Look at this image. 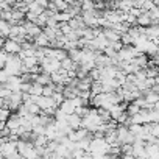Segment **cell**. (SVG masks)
I'll return each instance as SVG.
<instances>
[{
	"label": "cell",
	"mask_w": 159,
	"mask_h": 159,
	"mask_svg": "<svg viewBox=\"0 0 159 159\" xmlns=\"http://www.w3.org/2000/svg\"><path fill=\"white\" fill-rule=\"evenodd\" d=\"M39 108L41 112H47V114H53V111L58 108L55 105V102L52 100V97H45V95H39L36 97V102H34Z\"/></svg>",
	"instance_id": "7a4b0ae2"
},
{
	"label": "cell",
	"mask_w": 159,
	"mask_h": 159,
	"mask_svg": "<svg viewBox=\"0 0 159 159\" xmlns=\"http://www.w3.org/2000/svg\"><path fill=\"white\" fill-rule=\"evenodd\" d=\"M66 123L70 126V129H78L81 126V117H78L75 112L73 114H67L66 116Z\"/></svg>",
	"instance_id": "9c48e42d"
},
{
	"label": "cell",
	"mask_w": 159,
	"mask_h": 159,
	"mask_svg": "<svg viewBox=\"0 0 159 159\" xmlns=\"http://www.w3.org/2000/svg\"><path fill=\"white\" fill-rule=\"evenodd\" d=\"M109 150V145L106 143V140L103 137H92L91 143H89V153H102L106 154V151Z\"/></svg>",
	"instance_id": "3957f363"
},
{
	"label": "cell",
	"mask_w": 159,
	"mask_h": 159,
	"mask_svg": "<svg viewBox=\"0 0 159 159\" xmlns=\"http://www.w3.org/2000/svg\"><path fill=\"white\" fill-rule=\"evenodd\" d=\"M20 125H22V117H20L17 112H11L10 117L7 119V122H5V126H7L11 133H14Z\"/></svg>",
	"instance_id": "5b68a950"
},
{
	"label": "cell",
	"mask_w": 159,
	"mask_h": 159,
	"mask_svg": "<svg viewBox=\"0 0 159 159\" xmlns=\"http://www.w3.org/2000/svg\"><path fill=\"white\" fill-rule=\"evenodd\" d=\"M5 41H7V38L0 36V48H3V44H5Z\"/></svg>",
	"instance_id": "ac0fdd59"
},
{
	"label": "cell",
	"mask_w": 159,
	"mask_h": 159,
	"mask_svg": "<svg viewBox=\"0 0 159 159\" xmlns=\"http://www.w3.org/2000/svg\"><path fill=\"white\" fill-rule=\"evenodd\" d=\"M33 42H34V45L42 47V48H44V47H48V38H47L42 31H41L38 36H34V38H33Z\"/></svg>",
	"instance_id": "7c38bea8"
},
{
	"label": "cell",
	"mask_w": 159,
	"mask_h": 159,
	"mask_svg": "<svg viewBox=\"0 0 159 159\" xmlns=\"http://www.w3.org/2000/svg\"><path fill=\"white\" fill-rule=\"evenodd\" d=\"M136 55H139V52L133 47V45H122V48L117 52V58L122 62H129Z\"/></svg>",
	"instance_id": "277c9868"
},
{
	"label": "cell",
	"mask_w": 159,
	"mask_h": 159,
	"mask_svg": "<svg viewBox=\"0 0 159 159\" xmlns=\"http://www.w3.org/2000/svg\"><path fill=\"white\" fill-rule=\"evenodd\" d=\"M38 66H39V70L41 72H45L48 75H52V73H55L56 70L61 69L59 67V61H56L53 58H45V56H42L41 59H38Z\"/></svg>",
	"instance_id": "6da1fadb"
},
{
	"label": "cell",
	"mask_w": 159,
	"mask_h": 159,
	"mask_svg": "<svg viewBox=\"0 0 159 159\" xmlns=\"http://www.w3.org/2000/svg\"><path fill=\"white\" fill-rule=\"evenodd\" d=\"M3 50L8 55H17L20 52V44L16 42V41H13V39H7L5 44H3Z\"/></svg>",
	"instance_id": "52a82bcc"
},
{
	"label": "cell",
	"mask_w": 159,
	"mask_h": 159,
	"mask_svg": "<svg viewBox=\"0 0 159 159\" xmlns=\"http://www.w3.org/2000/svg\"><path fill=\"white\" fill-rule=\"evenodd\" d=\"M33 81H36V83L41 84V86H47L48 83H52V78H50L48 73L39 70V72H36V73L33 75Z\"/></svg>",
	"instance_id": "ba28073f"
},
{
	"label": "cell",
	"mask_w": 159,
	"mask_h": 159,
	"mask_svg": "<svg viewBox=\"0 0 159 159\" xmlns=\"http://www.w3.org/2000/svg\"><path fill=\"white\" fill-rule=\"evenodd\" d=\"M59 67H61L62 70H66L67 73H70V72H73V70H75L76 64H75L69 56H66L64 59H61V61H59Z\"/></svg>",
	"instance_id": "8fae6325"
},
{
	"label": "cell",
	"mask_w": 159,
	"mask_h": 159,
	"mask_svg": "<svg viewBox=\"0 0 159 159\" xmlns=\"http://www.w3.org/2000/svg\"><path fill=\"white\" fill-rule=\"evenodd\" d=\"M19 159H27V157H24V156H20V157H19Z\"/></svg>",
	"instance_id": "ffe728a7"
},
{
	"label": "cell",
	"mask_w": 159,
	"mask_h": 159,
	"mask_svg": "<svg viewBox=\"0 0 159 159\" xmlns=\"http://www.w3.org/2000/svg\"><path fill=\"white\" fill-rule=\"evenodd\" d=\"M10 27H11V24H10V22H7V20H3V19H0V36L8 38Z\"/></svg>",
	"instance_id": "4fadbf2b"
},
{
	"label": "cell",
	"mask_w": 159,
	"mask_h": 159,
	"mask_svg": "<svg viewBox=\"0 0 159 159\" xmlns=\"http://www.w3.org/2000/svg\"><path fill=\"white\" fill-rule=\"evenodd\" d=\"M64 2H66V3H72V2H73V0H64Z\"/></svg>",
	"instance_id": "d6986e66"
},
{
	"label": "cell",
	"mask_w": 159,
	"mask_h": 159,
	"mask_svg": "<svg viewBox=\"0 0 159 159\" xmlns=\"http://www.w3.org/2000/svg\"><path fill=\"white\" fill-rule=\"evenodd\" d=\"M52 100L55 102V105H56V106H59V105L62 103L64 97H62V94H61V92H53V94H52Z\"/></svg>",
	"instance_id": "2e32d148"
},
{
	"label": "cell",
	"mask_w": 159,
	"mask_h": 159,
	"mask_svg": "<svg viewBox=\"0 0 159 159\" xmlns=\"http://www.w3.org/2000/svg\"><path fill=\"white\" fill-rule=\"evenodd\" d=\"M136 25H137V27H148V25H153V24H151V19H150V16H148L147 11H142V13L136 17Z\"/></svg>",
	"instance_id": "30bf717a"
},
{
	"label": "cell",
	"mask_w": 159,
	"mask_h": 159,
	"mask_svg": "<svg viewBox=\"0 0 159 159\" xmlns=\"http://www.w3.org/2000/svg\"><path fill=\"white\" fill-rule=\"evenodd\" d=\"M20 157V154L16 151V153H11V154H8V156H5L3 159H19Z\"/></svg>",
	"instance_id": "e0dca14e"
},
{
	"label": "cell",
	"mask_w": 159,
	"mask_h": 159,
	"mask_svg": "<svg viewBox=\"0 0 159 159\" xmlns=\"http://www.w3.org/2000/svg\"><path fill=\"white\" fill-rule=\"evenodd\" d=\"M42 88H44V86H41V84H38L36 81H33V83L30 84L28 94H30V95H42Z\"/></svg>",
	"instance_id": "5bb4252c"
},
{
	"label": "cell",
	"mask_w": 159,
	"mask_h": 159,
	"mask_svg": "<svg viewBox=\"0 0 159 159\" xmlns=\"http://www.w3.org/2000/svg\"><path fill=\"white\" fill-rule=\"evenodd\" d=\"M143 36L148 41H157V34H159V27L157 25H148V27H142Z\"/></svg>",
	"instance_id": "8992f818"
},
{
	"label": "cell",
	"mask_w": 159,
	"mask_h": 159,
	"mask_svg": "<svg viewBox=\"0 0 159 159\" xmlns=\"http://www.w3.org/2000/svg\"><path fill=\"white\" fill-rule=\"evenodd\" d=\"M47 2H55V0H47Z\"/></svg>",
	"instance_id": "44dd1931"
},
{
	"label": "cell",
	"mask_w": 159,
	"mask_h": 159,
	"mask_svg": "<svg viewBox=\"0 0 159 159\" xmlns=\"http://www.w3.org/2000/svg\"><path fill=\"white\" fill-rule=\"evenodd\" d=\"M52 3L55 5V8H56V11H58V13L66 11V10H67V7H69V3H66L64 0H55V2H52Z\"/></svg>",
	"instance_id": "9a60e30c"
}]
</instances>
